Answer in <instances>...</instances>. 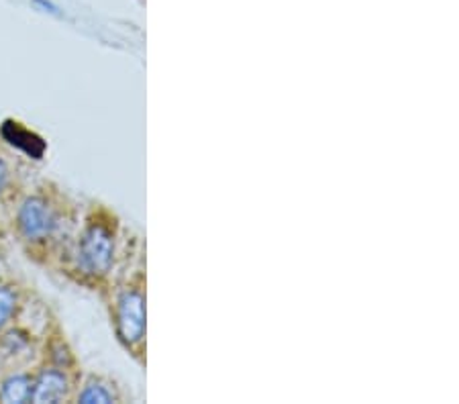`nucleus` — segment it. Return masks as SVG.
Segmentation results:
<instances>
[{"label": "nucleus", "instance_id": "1", "mask_svg": "<svg viewBox=\"0 0 459 404\" xmlns=\"http://www.w3.org/2000/svg\"><path fill=\"white\" fill-rule=\"evenodd\" d=\"M80 260L82 266L92 274H102L110 266L113 260V237L102 227H92L84 235L82 245H80Z\"/></svg>", "mask_w": 459, "mask_h": 404}, {"label": "nucleus", "instance_id": "2", "mask_svg": "<svg viewBox=\"0 0 459 404\" xmlns=\"http://www.w3.org/2000/svg\"><path fill=\"white\" fill-rule=\"evenodd\" d=\"M19 225L29 239H41L54 231L56 217L54 211L41 198H31L23 204L19 215Z\"/></svg>", "mask_w": 459, "mask_h": 404}, {"label": "nucleus", "instance_id": "3", "mask_svg": "<svg viewBox=\"0 0 459 404\" xmlns=\"http://www.w3.org/2000/svg\"><path fill=\"white\" fill-rule=\"evenodd\" d=\"M143 322V298L135 292H127L121 298V306H118V329H121L123 340L129 343L142 340Z\"/></svg>", "mask_w": 459, "mask_h": 404}, {"label": "nucleus", "instance_id": "4", "mask_svg": "<svg viewBox=\"0 0 459 404\" xmlns=\"http://www.w3.org/2000/svg\"><path fill=\"white\" fill-rule=\"evenodd\" d=\"M65 392H68V382H65L64 374L46 372L35 382L31 399L33 402H57L64 399Z\"/></svg>", "mask_w": 459, "mask_h": 404}, {"label": "nucleus", "instance_id": "5", "mask_svg": "<svg viewBox=\"0 0 459 404\" xmlns=\"http://www.w3.org/2000/svg\"><path fill=\"white\" fill-rule=\"evenodd\" d=\"M31 399V382L25 376L9 378L0 391V400L3 402H27Z\"/></svg>", "mask_w": 459, "mask_h": 404}, {"label": "nucleus", "instance_id": "6", "mask_svg": "<svg viewBox=\"0 0 459 404\" xmlns=\"http://www.w3.org/2000/svg\"><path fill=\"white\" fill-rule=\"evenodd\" d=\"M14 305H17V297H14L13 290L0 286V329L11 319V314L14 313Z\"/></svg>", "mask_w": 459, "mask_h": 404}, {"label": "nucleus", "instance_id": "7", "mask_svg": "<svg viewBox=\"0 0 459 404\" xmlns=\"http://www.w3.org/2000/svg\"><path fill=\"white\" fill-rule=\"evenodd\" d=\"M80 402H110V394L105 391L102 386H88L86 391L82 392V396H80Z\"/></svg>", "mask_w": 459, "mask_h": 404}, {"label": "nucleus", "instance_id": "8", "mask_svg": "<svg viewBox=\"0 0 459 404\" xmlns=\"http://www.w3.org/2000/svg\"><path fill=\"white\" fill-rule=\"evenodd\" d=\"M4 182H6V168H4L3 161H0V190H3Z\"/></svg>", "mask_w": 459, "mask_h": 404}]
</instances>
